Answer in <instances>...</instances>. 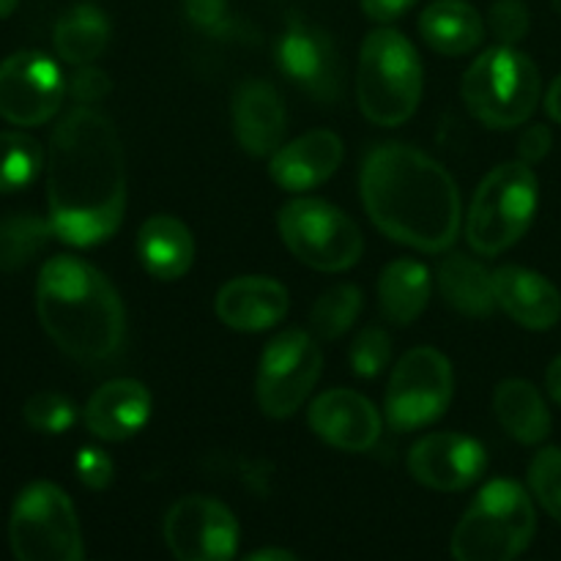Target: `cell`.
<instances>
[{
	"label": "cell",
	"mask_w": 561,
	"mask_h": 561,
	"mask_svg": "<svg viewBox=\"0 0 561 561\" xmlns=\"http://www.w3.org/2000/svg\"><path fill=\"white\" fill-rule=\"evenodd\" d=\"M55 49L71 66H88L104 53L110 42V22L93 3H80L66 11L53 33Z\"/></svg>",
	"instance_id": "4316f807"
},
{
	"label": "cell",
	"mask_w": 561,
	"mask_h": 561,
	"mask_svg": "<svg viewBox=\"0 0 561 561\" xmlns=\"http://www.w3.org/2000/svg\"><path fill=\"white\" fill-rule=\"evenodd\" d=\"M186 16L206 33H222L230 25L228 0H186Z\"/></svg>",
	"instance_id": "8d00e7d4"
},
{
	"label": "cell",
	"mask_w": 561,
	"mask_h": 561,
	"mask_svg": "<svg viewBox=\"0 0 561 561\" xmlns=\"http://www.w3.org/2000/svg\"><path fill=\"white\" fill-rule=\"evenodd\" d=\"M362 203L373 225L420 252H444L460 230V192L453 175L403 142H383L362 164Z\"/></svg>",
	"instance_id": "7a4b0ae2"
},
{
	"label": "cell",
	"mask_w": 561,
	"mask_h": 561,
	"mask_svg": "<svg viewBox=\"0 0 561 561\" xmlns=\"http://www.w3.org/2000/svg\"><path fill=\"white\" fill-rule=\"evenodd\" d=\"M496 305L531 332H546L561 318V294L551 279L531 268L502 266L493 272Z\"/></svg>",
	"instance_id": "d6986e66"
},
{
	"label": "cell",
	"mask_w": 561,
	"mask_h": 561,
	"mask_svg": "<svg viewBox=\"0 0 561 561\" xmlns=\"http://www.w3.org/2000/svg\"><path fill=\"white\" fill-rule=\"evenodd\" d=\"M219 321L236 332H263L288 312V290L272 277H236L214 301Z\"/></svg>",
	"instance_id": "ffe728a7"
},
{
	"label": "cell",
	"mask_w": 561,
	"mask_h": 561,
	"mask_svg": "<svg viewBox=\"0 0 561 561\" xmlns=\"http://www.w3.org/2000/svg\"><path fill=\"white\" fill-rule=\"evenodd\" d=\"M343 162V140L329 129L307 131L279 148L268 162L274 184L288 192H307L332 179Z\"/></svg>",
	"instance_id": "ac0fdd59"
},
{
	"label": "cell",
	"mask_w": 561,
	"mask_h": 561,
	"mask_svg": "<svg viewBox=\"0 0 561 561\" xmlns=\"http://www.w3.org/2000/svg\"><path fill=\"white\" fill-rule=\"evenodd\" d=\"M546 110L557 124H561V75L553 80V85L548 88V96H546Z\"/></svg>",
	"instance_id": "60d3db41"
},
{
	"label": "cell",
	"mask_w": 561,
	"mask_h": 561,
	"mask_svg": "<svg viewBox=\"0 0 561 561\" xmlns=\"http://www.w3.org/2000/svg\"><path fill=\"white\" fill-rule=\"evenodd\" d=\"M53 236L49 219H38L33 214L0 219V272H16L27 266Z\"/></svg>",
	"instance_id": "83f0119b"
},
{
	"label": "cell",
	"mask_w": 561,
	"mask_h": 561,
	"mask_svg": "<svg viewBox=\"0 0 561 561\" xmlns=\"http://www.w3.org/2000/svg\"><path fill=\"white\" fill-rule=\"evenodd\" d=\"M348 359L359 378L381 376L389 367V359H392V340H389V334L381 327H367L351 343Z\"/></svg>",
	"instance_id": "d6a6232c"
},
{
	"label": "cell",
	"mask_w": 561,
	"mask_h": 561,
	"mask_svg": "<svg viewBox=\"0 0 561 561\" xmlns=\"http://www.w3.org/2000/svg\"><path fill=\"white\" fill-rule=\"evenodd\" d=\"M47 203L55 239L96 247L124 222L126 157L113 121L93 107L60 118L49 137Z\"/></svg>",
	"instance_id": "6da1fadb"
},
{
	"label": "cell",
	"mask_w": 561,
	"mask_h": 561,
	"mask_svg": "<svg viewBox=\"0 0 561 561\" xmlns=\"http://www.w3.org/2000/svg\"><path fill=\"white\" fill-rule=\"evenodd\" d=\"M551 142H553V137H551V129H548V126H542V124L529 126V129L520 135V142H518L520 162L537 164L540 159H546L548 151H551Z\"/></svg>",
	"instance_id": "74e56055"
},
{
	"label": "cell",
	"mask_w": 561,
	"mask_h": 561,
	"mask_svg": "<svg viewBox=\"0 0 561 561\" xmlns=\"http://www.w3.org/2000/svg\"><path fill=\"white\" fill-rule=\"evenodd\" d=\"M16 561H82V529L71 499L53 482H33L16 496L9 518Z\"/></svg>",
	"instance_id": "ba28073f"
},
{
	"label": "cell",
	"mask_w": 561,
	"mask_h": 561,
	"mask_svg": "<svg viewBox=\"0 0 561 561\" xmlns=\"http://www.w3.org/2000/svg\"><path fill=\"white\" fill-rule=\"evenodd\" d=\"M422 96V64L414 44L392 27L367 33L356 71V99L376 126H400L416 113Z\"/></svg>",
	"instance_id": "5b68a950"
},
{
	"label": "cell",
	"mask_w": 561,
	"mask_h": 561,
	"mask_svg": "<svg viewBox=\"0 0 561 561\" xmlns=\"http://www.w3.org/2000/svg\"><path fill=\"white\" fill-rule=\"evenodd\" d=\"M529 488L540 507L561 524V449L546 447L529 466Z\"/></svg>",
	"instance_id": "4dcf8cb0"
},
{
	"label": "cell",
	"mask_w": 561,
	"mask_h": 561,
	"mask_svg": "<svg viewBox=\"0 0 561 561\" xmlns=\"http://www.w3.org/2000/svg\"><path fill=\"white\" fill-rule=\"evenodd\" d=\"M362 312V290L356 285L343 283L321 294L312 305L310 327L321 340H337L348 332Z\"/></svg>",
	"instance_id": "f546056e"
},
{
	"label": "cell",
	"mask_w": 561,
	"mask_h": 561,
	"mask_svg": "<svg viewBox=\"0 0 561 561\" xmlns=\"http://www.w3.org/2000/svg\"><path fill=\"white\" fill-rule=\"evenodd\" d=\"M485 449L460 433H431L409 453V474L431 491L455 493L474 485L485 471Z\"/></svg>",
	"instance_id": "9a60e30c"
},
{
	"label": "cell",
	"mask_w": 561,
	"mask_h": 561,
	"mask_svg": "<svg viewBox=\"0 0 561 561\" xmlns=\"http://www.w3.org/2000/svg\"><path fill=\"white\" fill-rule=\"evenodd\" d=\"M310 427L321 442L343 453H367L381 436V416L365 394L329 389L310 405Z\"/></svg>",
	"instance_id": "2e32d148"
},
{
	"label": "cell",
	"mask_w": 561,
	"mask_h": 561,
	"mask_svg": "<svg viewBox=\"0 0 561 561\" xmlns=\"http://www.w3.org/2000/svg\"><path fill=\"white\" fill-rule=\"evenodd\" d=\"M58 64L42 53H14L0 64V115L14 126H42L64 104Z\"/></svg>",
	"instance_id": "4fadbf2b"
},
{
	"label": "cell",
	"mask_w": 561,
	"mask_h": 561,
	"mask_svg": "<svg viewBox=\"0 0 561 561\" xmlns=\"http://www.w3.org/2000/svg\"><path fill=\"white\" fill-rule=\"evenodd\" d=\"M535 529L529 493L513 480H493L458 520L449 551L455 561H515L529 548Z\"/></svg>",
	"instance_id": "277c9868"
},
{
	"label": "cell",
	"mask_w": 561,
	"mask_h": 561,
	"mask_svg": "<svg viewBox=\"0 0 561 561\" xmlns=\"http://www.w3.org/2000/svg\"><path fill=\"white\" fill-rule=\"evenodd\" d=\"M488 25H491V33L499 38V44L515 47L529 33V9H526L524 0H496L491 5V14H488Z\"/></svg>",
	"instance_id": "836d02e7"
},
{
	"label": "cell",
	"mask_w": 561,
	"mask_h": 561,
	"mask_svg": "<svg viewBox=\"0 0 561 561\" xmlns=\"http://www.w3.org/2000/svg\"><path fill=\"white\" fill-rule=\"evenodd\" d=\"M233 131L250 157H274L283 148L285 104L272 82H241L233 96Z\"/></svg>",
	"instance_id": "e0dca14e"
},
{
	"label": "cell",
	"mask_w": 561,
	"mask_h": 561,
	"mask_svg": "<svg viewBox=\"0 0 561 561\" xmlns=\"http://www.w3.org/2000/svg\"><path fill=\"white\" fill-rule=\"evenodd\" d=\"M69 93L80 107H93V104H99L110 93V77L91 64L80 66L77 75L71 77Z\"/></svg>",
	"instance_id": "e575fe53"
},
{
	"label": "cell",
	"mask_w": 561,
	"mask_h": 561,
	"mask_svg": "<svg viewBox=\"0 0 561 561\" xmlns=\"http://www.w3.org/2000/svg\"><path fill=\"white\" fill-rule=\"evenodd\" d=\"M546 389H548V394H551V398L561 405V356H557V359L551 362V367H548Z\"/></svg>",
	"instance_id": "ab89813d"
},
{
	"label": "cell",
	"mask_w": 561,
	"mask_h": 561,
	"mask_svg": "<svg viewBox=\"0 0 561 561\" xmlns=\"http://www.w3.org/2000/svg\"><path fill=\"white\" fill-rule=\"evenodd\" d=\"M241 561H299L290 551H283V548H263V551L250 553L247 559Z\"/></svg>",
	"instance_id": "b9f144b4"
},
{
	"label": "cell",
	"mask_w": 561,
	"mask_h": 561,
	"mask_svg": "<svg viewBox=\"0 0 561 561\" xmlns=\"http://www.w3.org/2000/svg\"><path fill=\"white\" fill-rule=\"evenodd\" d=\"M137 257L151 277L162 283L184 277L195 261V239L181 219L157 214L137 233Z\"/></svg>",
	"instance_id": "7402d4cb"
},
{
	"label": "cell",
	"mask_w": 561,
	"mask_h": 561,
	"mask_svg": "<svg viewBox=\"0 0 561 561\" xmlns=\"http://www.w3.org/2000/svg\"><path fill=\"white\" fill-rule=\"evenodd\" d=\"M277 64L290 82L323 104L337 102L343 88L340 55L327 31L305 20H290L277 42Z\"/></svg>",
	"instance_id": "5bb4252c"
},
{
	"label": "cell",
	"mask_w": 561,
	"mask_h": 561,
	"mask_svg": "<svg viewBox=\"0 0 561 561\" xmlns=\"http://www.w3.org/2000/svg\"><path fill=\"white\" fill-rule=\"evenodd\" d=\"M540 203V184L526 162L499 164L485 175L471 201L466 239L477 255H502L529 230Z\"/></svg>",
	"instance_id": "52a82bcc"
},
{
	"label": "cell",
	"mask_w": 561,
	"mask_h": 561,
	"mask_svg": "<svg viewBox=\"0 0 561 561\" xmlns=\"http://www.w3.org/2000/svg\"><path fill=\"white\" fill-rule=\"evenodd\" d=\"M36 312L44 332L77 362H104L124 345L126 312L99 268L55 255L38 272Z\"/></svg>",
	"instance_id": "3957f363"
},
{
	"label": "cell",
	"mask_w": 561,
	"mask_h": 561,
	"mask_svg": "<svg viewBox=\"0 0 561 561\" xmlns=\"http://www.w3.org/2000/svg\"><path fill=\"white\" fill-rule=\"evenodd\" d=\"M77 477L91 491H104L113 482V460L102 453V449L85 447L77 455Z\"/></svg>",
	"instance_id": "d590c367"
},
{
	"label": "cell",
	"mask_w": 561,
	"mask_h": 561,
	"mask_svg": "<svg viewBox=\"0 0 561 561\" xmlns=\"http://www.w3.org/2000/svg\"><path fill=\"white\" fill-rule=\"evenodd\" d=\"M323 354L305 329H285L266 345L257 365V405L272 420H288L321 378Z\"/></svg>",
	"instance_id": "8fae6325"
},
{
	"label": "cell",
	"mask_w": 561,
	"mask_h": 561,
	"mask_svg": "<svg viewBox=\"0 0 561 561\" xmlns=\"http://www.w3.org/2000/svg\"><path fill=\"white\" fill-rule=\"evenodd\" d=\"M493 411L504 431L518 444H540L551 433V414L542 394L524 378H510L496 387Z\"/></svg>",
	"instance_id": "484cf974"
},
{
	"label": "cell",
	"mask_w": 561,
	"mask_h": 561,
	"mask_svg": "<svg viewBox=\"0 0 561 561\" xmlns=\"http://www.w3.org/2000/svg\"><path fill=\"white\" fill-rule=\"evenodd\" d=\"M285 247L316 272L337 274L356 266L365 250L359 228L337 206L316 197H296L277 214Z\"/></svg>",
	"instance_id": "9c48e42d"
},
{
	"label": "cell",
	"mask_w": 561,
	"mask_h": 561,
	"mask_svg": "<svg viewBox=\"0 0 561 561\" xmlns=\"http://www.w3.org/2000/svg\"><path fill=\"white\" fill-rule=\"evenodd\" d=\"M151 416V392L135 378H118L91 394L85 427L102 442H126L146 427Z\"/></svg>",
	"instance_id": "44dd1931"
},
{
	"label": "cell",
	"mask_w": 561,
	"mask_h": 561,
	"mask_svg": "<svg viewBox=\"0 0 561 561\" xmlns=\"http://www.w3.org/2000/svg\"><path fill=\"white\" fill-rule=\"evenodd\" d=\"M16 3H20V0H0V20H5V16L14 14Z\"/></svg>",
	"instance_id": "7bdbcfd3"
},
{
	"label": "cell",
	"mask_w": 561,
	"mask_h": 561,
	"mask_svg": "<svg viewBox=\"0 0 561 561\" xmlns=\"http://www.w3.org/2000/svg\"><path fill=\"white\" fill-rule=\"evenodd\" d=\"M414 3L416 0H362V11L373 22H392L403 16Z\"/></svg>",
	"instance_id": "f35d334b"
},
{
	"label": "cell",
	"mask_w": 561,
	"mask_h": 561,
	"mask_svg": "<svg viewBox=\"0 0 561 561\" xmlns=\"http://www.w3.org/2000/svg\"><path fill=\"white\" fill-rule=\"evenodd\" d=\"M433 294V279L425 263L414 257L392 261L378 279V305L383 318L394 327H409L427 307Z\"/></svg>",
	"instance_id": "603a6c76"
},
{
	"label": "cell",
	"mask_w": 561,
	"mask_h": 561,
	"mask_svg": "<svg viewBox=\"0 0 561 561\" xmlns=\"http://www.w3.org/2000/svg\"><path fill=\"white\" fill-rule=\"evenodd\" d=\"M463 102L491 129H515L535 115L542 96L540 71L520 49L496 44L466 69Z\"/></svg>",
	"instance_id": "8992f818"
},
{
	"label": "cell",
	"mask_w": 561,
	"mask_h": 561,
	"mask_svg": "<svg viewBox=\"0 0 561 561\" xmlns=\"http://www.w3.org/2000/svg\"><path fill=\"white\" fill-rule=\"evenodd\" d=\"M551 3H553V11L561 16V0H551Z\"/></svg>",
	"instance_id": "ee69618b"
},
{
	"label": "cell",
	"mask_w": 561,
	"mask_h": 561,
	"mask_svg": "<svg viewBox=\"0 0 561 561\" xmlns=\"http://www.w3.org/2000/svg\"><path fill=\"white\" fill-rule=\"evenodd\" d=\"M77 409L69 398L58 392H36L25 403V422L38 433L47 436H60L75 425Z\"/></svg>",
	"instance_id": "1f68e13d"
},
{
	"label": "cell",
	"mask_w": 561,
	"mask_h": 561,
	"mask_svg": "<svg viewBox=\"0 0 561 561\" xmlns=\"http://www.w3.org/2000/svg\"><path fill=\"white\" fill-rule=\"evenodd\" d=\"M455 394L453 365L436 348H414L398 362L389 378L383 414L398 433L420 431L442 420Z\"/></svg>",
	"instance_id": "30bf717a"
},
{
	"label": "cell",
	"mask_w": 561,
	"mask_h": 561,
	"mask_svg": "<svg viewBox=\"0 0 561 561\" xmlns=\"http://www.w3.org/2000/svg\"><path fill=\"white\" fill-rule=\"evenodd\" d=\"M44 162L42 146L22 131H0V195L33 184Z\"/></svg>",
	"instance_id": "f1b7e54d"
},
{
	"label": "cell",
	"mask_w": 561,
	"mask_h": 561,
	"mask_svg": "<svg viewBox=\"0 0 561 561\" xmlns=\"http://www.w3.org/2000/svg\"><path fill=\"white\" fill-rule=\"evenodd\" d=\"M162 531L175 561H233L239 551V520L217 499H179Z\"/></svg>",
	"instance_id": "7c38bea8"
},
{
	"label": "cell",
	"mask_w": 561,
	"mask_h": 561,
	"mask_svg": "<svg viewBox=\"0 0 561 561\" xmlns=\"http://www.w3.org/2000/svg\"><path fill=\"white\" fill-rule=\"evenodd\" d=\"M420 33L427 47L442 55H466L485 36L480 11L466 0H433L420 16Z\"/></svg>",
	"instance_id": "cb8c5ba5"
},
{
	"label": "cell",
	"mask_w": 561,
	"mask_h": 561,
	"mask_svg": "<svg viewBox=\"0 0 561 561\" xmlns=\"http://www.w3.org/2000/svg\"><path fill=\"white\" fill-rule=\"evenodd\" d=\"M438 294L453 310L469 318H488L496 310L493 272L469 255H447L438 266Z\"/></svg>",
	"instance_id": "d4e9b609"
}]
</instances>
